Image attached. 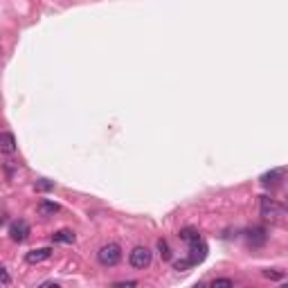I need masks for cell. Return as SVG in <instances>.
Masks as SVG:
<instances>
[{
  "label": "cell",
  "instance_id": "1",
  "mask_svg": "<svg viewBox=\"0 0 288 288\" xmlns=\"http://www.w3.org/2000/svg\"><path fill=\"white\" fill-rule=\"evenodd\" d=\"M259 212H261L263 218H268V221H279L288 214V209L284 207L282 203H277L275 198H268V196H261V203H259Z\"/></svg>",
  "mask_w": 288,
  "mask_h": 288
},
{
  "label": "cell",
  "instance_id": "2",
  "mask_svg": "<svg viewBox=\"0 0 288 288\" xmlns=\"http://www.w3.org/2000/svg\"><path fill=\"white\" fill-rule=\"evenodd\" d=\"M122 259V248L117 243H106V246H101L99 252H97V261L104 266V268H113L117 266Z\"/></svg>",
  "mask_w": 288,
  "mask_h": 288
},
{
  "label": "cell",
  "instance_id": "3",
  "mask_svg": "<svg viewBox=\"0 0 288 288\" xmlns=\"http://www.w3.org/2000/svg\"><path fill=\"white\" fill-rule=\"evenodd\" d=\"M128 261H131V266L137 270L149 268V263H151V250L144 248V246H137V248L128 254Z\"/></svg>",
  "mask_w": 288,
  "mask_h": 288
},
{
  "label": "cell",
  "instance_id": "4",
  "mask_svg": "<svg viewBox=\"0 0 288 288\" xmlns=\"http://www.w3.org/2000/svg\"><path fill=\"white\" fill-rule=\"evenodd\" d=\"M27 237H30V223H27V221L18 218V221H14L9 225V239H11V241L23 243Z\"/></svg>",
  "mask_w": 288,
  "mask_h": 288
},
{
  "label": "cell",
  "instance_id": "5",
  "mask_svg": "<svg viewBox=\"0 0 288 288\" xmlns=\"http://www.w3.org/2000/svg\"><path fill=\"white\" fill-rule=\"evenodd\" d=\"M207 252H209L207 243L201 241V239H198V241H194V243H189V259H192L194 266H196V263H201V261H205Z\"/></svg>",
  "mask_w": 288,
  "mask_h": 288
},
{
  "label": "cell",
  "instance_id": "6",
  "mask_svg": "<svg viewBox=\"0 0 288 288\" xmlns=\"http://www.w3.org/2000/svg\"><path fill=\"white\" fill-rule=\"evenodd\" d=\"M52 257V248H39V250H32V252L25 254V261L27 263H41V261H47Z\"/></svg>",
  "mask_w": 288,
  "mask_h": 288
},
{
  "label": "cell",
  "instance_id": "7",
  "mask_svg": "<svg viewBox=\"0 0 288 288\" xmlns=\"http://www.w3.org/2000/svg\"><path fill=\"white\" fill-rule=\"evenodd\" d=\"M36 209H39L41 216L47 218V216H54V214H59L61 212V205H59V203H54V201H41Z\"/></svg>",
  "mask_w": 288,
  "mask_h": 288
},
{
  "label": "cell",
  "instance_id": "8",
  "mask_svg": "<svg viewBox=\"0 0 288 288\" xmlns=\"http://www.w3.org/2000/svg\"><path fill=\"white\" fill-rule=\"evenodd\" d=\"M0 149H2V153H7V156H11V153L16 151V140L9 131H2V135H0Z\"/></svg>",
  "mask_w": 288,
  "mask_h": 288
},
{
  "label": "cell",
  "instance_id": "9",
  "mask_svg": "<svg viewBox=\"0 0 288 288\" xmlns=\"http://www.w3.org/2000/svg\"><path fill=\"white\" fill-rule=\"evenodd\" d=\"M52 241L54 243H75V232H72V230H59V232L52 234Z\"/></svg>",
  "mask_w": 288,
  "mask_h": 288
},
{
  "label": "cell",
  "instance_id": "10",
  "mask_svg": "<svg viewBox=\"0 0 288 288\" xmlns=\"http://www.w3.org/2000/svg\"><path fill=\"white\" fill-rule=\"evenodd\" d=\"M248 241L252 243V246H261V243L266 241V230L263 228H252L248 232Z\"/></svg>",
  "mask_w": 288,
  "mask_h": 288
},
{
  "label": "cell",
  "instance_id": "11",
  "mask_svg": "<svg viewBox=\"0 0 288 288\" xmlns=\"http://www.w3.org/2000/svg\"><path fill=\"white\" fill-rule=\"evenodd\" d=\"M259 180H261V185H277V182L282 180V171H279V169H273V171L263 173Z\"/></svg>",
  "mask_w": 288,
  "mask_h": 288
},
{
  "label": "cell",
  "instance_id": "12",
  "mask_svg": "<svg viewBox=\"0 0 288 288\" xmlns=\"http://www.w3.org/2000/svg\"><path fill=\"white\" fill-rule=\"evenodd\" d=\"M158 252L162 261H171V248H169L167 239H158Z\"/></svg>",
  "mask_w": 288,
  "mask_h": 288
},
{
  "label": "cell",
  "instance_id": "13",
  "mask_svg": "<svg viewBox=\"0 0 288 288\" xmlns=\"http://www.w3.org/2000/svg\"><path fill=\"white\" fill-rule=\"evenodd\" d=\"M178 237H180L182 241L194 243V241H198V239H201V234H198V230H196V228H182Z\"/></svg>",
  "mask_w": 288,
  "mask_h": 288
},
{
  "label": "cell",
  "instance_id": "14",
  "mask_svg": "<svg viewBox=\"0 0 288 288\" xmlns=\"http://www.w3.org/2000/svg\"><path fill=\"white\" fill-rule=\"evenodd\" d=\"M189 266H194V263H192V259H180V261H176V263H173V268H176V270H187L189 268Z\"/></svg>",
  "mask_w": 288,
  "mask_h": 288
},
{
  "label": "cell",
  "instance_id": "15",
  "mask_svg": "<svg viewBox=\"0 0 288 288\" xmlns=\"http://www.w3.org/2000/svg\"><path fill=\"white\" fill-rule=\"evenodd\" d=\"M54 187V182H50V180H36V189H41V192H47V189H52Z\"/></svg>",
  "mask_w": 288,
  "mask_h": 288
},
{
  "label": "cell",
  "instance_id": "16",
  "mask_svg": "<svg viewBox=\"0 0 288 288\" xmlns=\"http://www.w3.org/2000/svg\"><path fill=\"white\" fill-rule=\"evenodd\" d=\"M212 286L214 288H228V286H234V282L232 279H214Z\"/></svg>",
  "mask_w": 288,
  "mask_h": 288
},
{
  "label": "cell",
  "instance_id": "17",
  "mask_svg": "<svg viewBox=\"0 0 288 288\" xmlns=\"http://www.w3.org/2000/svg\"><path fill=\"white\" fill-rule=\"evenodd\" d=\"M0 275H2V286H5V288H9V286H11L9 270H7V268H0Z\"/></svg>",
  "mask_w": 288,
  "mask_h": 288
},
{
  "label": "cell",
  "instance_id": "18",
  "mask_svg": "<svg viewBox=\"0 0 288 288\" xmlns=\"http://www.w3.org/2000/svg\"><path fill=\"white\" fill-rule=\"evenodd\" d=\"M263 277H268V279H282V273H277V270H263Z\"/></svg>",
  "mask_w": 288,
  "mask_h": 288
},
{
  "label": "cell",
  "instance_id": "19",
  "mask_svg": "<svg viewBox=\"0 0 288 288\" xmlns=\"http://www.w3.org/2000/svg\"><path fill=\"white\" fill-rule=\"evenodd\" d=\"M115 288H124V286H137V282H115Z\"/></svg>",
  "mask_w": 288,
  "mask_h": 288
}]
</instances>
